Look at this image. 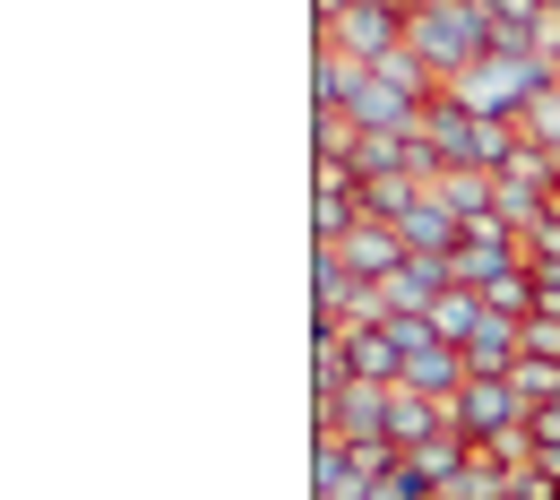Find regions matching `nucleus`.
Listing matches in <instances>:
<instances>
[{"instance_id":"obj_1","label":"nucleus","mask_w":560,"mask_h":500,"mask_svg":"<svg viewBox=\"0 0 560 500\" xmlns=\"http://www.w3.org/2000/svg\"><path fill=\"white\" fill-rule=\"evenodd\" d=\"M406 44H415L440 78H466L491 53V18H483V0H431V9H415Z\"/></svg>"},{"instance_id":"obj_2","label":"nucleus","mask_w":560,"mask_h":500,"mask_svg":"<svg viewBox=\"0 0 560 500\" xmlns=\"http://www.w3.org/2000/svg\"><path fill=\"white\" fill-rule=\"evenodd\" d=\"M552 78H560V70L544 61V53H483L475 70H466V78H448V86H457V95H466L475 113H491V121H517V113H526V104H535V95H544Z\"/></svg>"},{"instance_id":"obj_3","label":"nucleus","mask_w":560,"mask_h":500,"mask_svg":"<svg viewBox=\"0 0 560 500\" xmlns=\"http://www.w3.org/2000/svg\"><path fill=\"white\" fill-rule=\"evenodd\" d=\"M448 423L466 431V449H491V440H509V431L526 423V397L509 388V380H491V371H475L457 397H448Z\"/></svg>"},{"instance_id":"obj_4","label":"nucleus","mask_w":560,"mask_h":500,"mask_svg":"<svg viewBox=\"0 0 560 500\" xmlns=\"http://www.w3.org/2000/svg\"><path fill=\"white\" fill-rule=\"evenodd\" d=\"M406 26H415L406 0H353L319 44H337V53H353V61H388V53H406Z\"/></svg>"},{"instance_id":"obj_5","label":"nucleus","mask_w":560,"mask_h":500,"mask_svg":"<svg viewBox=\"0 0 560 500\" xmlns=\"http://www.w3.org/2000/svg\"><path fill=\"white\" fill-rule=\"evenodd\" d=\"M337 251H346V268H353V277H371V286H388V277H397V268L415 259V251H406V233H397L388 216H362V224H353Z\"/></svg>"},{"instance_id":"obj_6","label":"nucleus","mask_w":560,"mask_h":500,"mask_svg":"<svg viewBox=\"0 0 560 500\" xmlns=\"http://www.w3.org/2000/svg\"><path fill=\"white\" fill-rule=\"evenodd\" d=\"M466 380H475V371H466V346H448V337H422L415 354H406V380H397V388H422V397H440V406H448Z\"/></svg>"},{"instance_id":"obj_7","label":"nucleus","mask_w":560,"mask_h":500,"mask_svg":"<svg viewBox=\"0 0 560 500\" xmlns=\"http://www.w3.org/2000/svg\"><path fill=\"white\" fill-rule=\"evenodd\" d=\"M311 500H362V466H353L346 431H311Z\"/></svg>"},{"instance_id":"obj_8","label":"nucleus","mask_w":560,"mask_h":500,"mask_svg":"<svg viewBox=\"0 0 560 500\" xmlns=\"http://www.w3.org/2000/svg\"><path fill=\"white\" fill-rule=\"evenodd\" d=\"M362 286H371V277H353L337 242H311V311H337V319H346V302Z\"/></svg>"},{"instance_id":"obj_9","label":"nucleus","mask_w":560,"mask_h":500,"mask_svg":"<svg viewBox=\"0 0 560 500\" xmlns=\"http://www.w3.org/2000/svg\"><path fill=\"white\" fill-rule=\"evenodd\" d=\"M362 70H371V61H353L337 44H311V104H353Z\"/></svg>"},{"instance_id":"obj_10","label":"nucleus","mask_w":560,"mask_h":500,"mask_svg":"<svg viewBox=\"0 0 560 500\" xmlns=\"http://www.w3.org/2000/svg\"><path fill=\"white\" fill-rule=\"evenodd\" d=\"M440 423H448V406H440V397H422V388H388V440H397V449L431 440Z\"/></svg>"},{"instance_id":"obj_11","label":"nucleus","mask_w":560,"mask_h":500,"mask_svg":"<svg viewBox=\"0 0 560 500\" xmlns=\"http://www.w3.org/2000/svg\"><path fill=\"white\" fill-rule=\"evenodd\" d=\"M448 286H457V277H448V259H422V251H415V259L388 277V302H397V311H431Z\"/></svg>"},{"instance_id":"obj_12","label":"nucleus","mask_w":560,"mask_h":500,"mask_svg":"<svg viewBox=\"0 0 560 500\" xmlns=\"http://www.w3.org/2000/svg\"><path fill=\"white\" fill-rule=\"evenodd\" d=\"M353 380H371V388H397V380H406V346H397L388 328H362V337H353Z\"/></svg>"},{"instance_id":"obj_13","label":"nucleus","mask_w":560,"mask_h":500,"mask_svg":"<svg viewBox=\"0 0 560 500\" xmlns=\"http://www.w3.org/2000/svg\"><path fill=\"white\" fill-rule=\"evenodd\" d=\"M466 457H475V449H466V431H457V423H440L431 440H415V449H406V466H415L422 484H448Z\"/></svg>"},{"instance_id":"obj_14","label":"nucleus","mask_w":560,"mask_h":500,"mask_svg":"<svg viewBox=\"0 0 560 500\" xmlns=\"http://www.w3.org/2000/svg\"><path fill=\"white\" fill-rule=\"evenodd\" d=\"M422 319H431L448 346H466V337H475V319H483V293H475V286H448L431 311H422Z\"/></svg>"},{"instance_id":"obj_15","label":"nucleus","mask_w":560,"mask_h":500,"mask_svg":"<svg viewBox=\"0 0 560 500\" xmlns=\"http://www.w3.org/2000/svg\"><path fill=\"white\" fill-rule=\"evenodd\" d=\"M422 190H431L422 173H380V182H362V216H388V224H397V216L415 208Z\"/></svg>"},{"instance_id":"obj_16","label":"nucleus","mask_w":560,"mask_h":500,"mask_svg":"<svg viewBox=\"0 0 560 500\" xmlns=\"http://www.w3.org/2000/svg\"><path fill=\"white\" fill-rule=\"evenodd\" d=\"M431 190H440V199H448L457 216H483V208H491V173H475V164H448Z\"/></svg>"},{"instance_id":"obj_17","label":"nucleus","mask_w":560,"mask_h":500,"mask_svg":"<svg viewBox=\"0 0 560 500\" xmlns=\"http://www.w3.org/2000/svg\"><path fill=\"white\" fill-rule=\"evenodd\" d=\"M483 311H509V319H535V268H509L483 286Z\"/></svg>"},{"instance_id":"obj_18","label":"nucleus","mask_w":560,"mask_h":500,"mask_svg":"<svg viewBox=\"0 0 560 500\" xmlns=\"http://www.w3.org/2000/svg\"><path fill=\"white\" fill-rule=\"evenodd\" d=\"M509 388H517L526 406H544V397H560V362H552V354H517V371H509Z\"/></svg>"},{"instance_id":"obj_19","label":"nucleus","mask_w":560,"mask_h":500,"mask_svg":"<svg viewBox=\"0 0 560 500\" xmlns=\"http://www.w3.org/2000/svg\"><path fill=\"white\" fill-rule=\"evenodd\" d=\"M517 121H526V139H535V147H560V78L526 104V113H517Z\"/></svg>"},{"instance_id":"obj_20","label":"nucleus","mask_w":560,"mask_h":500,"mask_svg":"<svg viewBox=\"0 0 560 500\" xmlns=\"http://www.w3.org/2000/svg\"><path fill=\"white\" fill-rule=\"evenodd\" d=\"M526 354H552L560 362V311H535V319H526Z\"/></svg>"},{"instance_id":"obj_21","label":"nucleus","mask_w":560,"mask_h":500,"mask_svg":"<svg viewBox=\"0 0 560 500\" xmlns=\"http://www.w3.org/2000/svg\"><path fill=\"white\" fill-rule=\"evenodd\" d=\"M353 0H311V44H319V35H328V26H337V18H346Z\"/></svg>"},{"instance_id":"obj_22","label":"nucleus","mask_w":560,"mask_h":500,"mask_svg":"<svg viewBox=\"0 0 560 500\" xmlns=\"http://www.w3.org/2000/svg\"><path fill=\"white\" fill-rule=\"evenodd\" d=\"M535 475H552V484H560V440H544V449H535Z\"/></svg>"},{"instance_id":"obj_23","label":"nucleus","mask_w":560,"mask_h":500,"mask_svg":"<svg viewBox=\"0 0 560 500\" xmlns=\"http://www.w3.org/2000/svg\"><path fill=\"white\" fill-rule=\"evenodd\" d=\"M406 9H431V0H406Z\"/></svg>"}]
</instances>
